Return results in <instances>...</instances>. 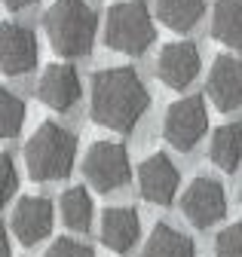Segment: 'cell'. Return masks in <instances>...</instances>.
Instances as JSON below:
<instances>
[{
	"instance_id": "cell-1",
	"label": "cell",
	"mask_w": 242,
	"mask_h": 257,
	"mask_svg": "<svg viewBox=\"0 0 242 257\" xmlns=\"http://www.w3.org/2000/svg\"><path fill=\"white\" fill-rule=\"evenodd\" d=\"M150 107V92L135 68H104L92 77V119L113 132H132L144 110Z\"/></svg>"
},
{
	"instance_id": "cell-2",
	"label": "cell",
	"mask_w": 242,
	"mask_h": 257,
	"mask_svg": "<svg viewBox=\"0 0 242 257\" xmlns=\"http://www.w3.org/2000/svg\"><path fill=\"white\" fill-rule=\"evenodd\" d=\"M43 28L62 58H83L92 52L98 19L86 0H52V7L43 13Z\"/></svg>"
},
{
	"instance_id": "cell-3",
	"label": "cell",
	"mask_w": 242,
	"mask_h": 257,
	"mask_svg": "<svg viewBox=\"0 0 242 257\" xmlns=\"http://www.w3.org/2000/svg\"><path fill=\"white\" fill-rule=\"evenodd\" d=\"M77 135L58 122H43L25 144L28 175L34 181H62L74 169Z\"/></svg>"
},
{
	"instance_id": "cell-4",
	"label": "cell",
	"mask_w": 242,
	"mask_h": 257,
	"mask_svg": "<svg viewBox=\"0 0 242 257\" xmlns=\"http://www.w3.org/2000/svg\"><path fill=\"white\" fill-rule=\"evenodd\" d=\"M157 40V25L150 16L147 4L141 0H123L107 10L104 19V43L113 52H126V55H141L154 46Z\"/></svg>"
},
{
	"instance_id": "cell-5",
	"label": "cell",
	"mask_w": 242,
	"mask_h": 257,
	"mask_svg": "<svg viewBox=\"0 0 242 257\" xmlns=\"http://www.w3.org/2000/svg\"><path fill=\"white\" fill-rule=\"evenodd\" d=\"M83 175L98 193H110L116 187H123L132 175L126 147L116 141H95L83 156Z\"/></svg>"
},
{
	"instance_id": "cell-6",
	"label": "cell",
	"mask_w": 242,
	"mask_h": 257,
	"mask_svg": "<svg viewBox=\"0 0 242 257\" xmlns=\"http://www.w3.org/2000/svg\"><path fill=\"white\" fill-rule=\"evenodd\" d=\"M208 128V110L199 95L181 98L175 104H169L166 116H163V138L175 147V150H193L199 144V138Z\"/></svg>"
},
{
	"instance_id": "cell-7",
	"label": "cell",
	"mask_w": 242,
	"mask_h": 257,
	"mask_svg": "<svg viewBox=\"0 0 242 257\" xmlns=\"http://www.w3.org/2000/svg\"><path fill=\"white\" fill-rule=\"evenodd\" d=\"M181 211H184L187 223H193L196 230H208L227 214V193L224 184L215 178H196L184 196H181Z\"/></svg>"
},
{
	"instance_id": "cell-8",
	"label": "cell",
	"mask_w": 242,
	"mask_h": 257,
	"mask_svg": "<svg viewBox=\"0 0 242 257\" xmlns=\"http://www.w3.org/2000/svg\"><path fill=\"white\" fill-rule=\"evenodd\" d=\"M0 64L7 77H19L37 68V37L31 28L4 22L0 28Z\"/></svg>"
},
{
	"instance_id": "cell-9",
	"label": "cell",
	"mask_w": 242,
	"mask_h": 257,
	"mask_svg": "<svg viewBox=\"0 0 242 257\" xmlns=\"http://www.w3.org/2000/svg\"><path fill=\"white\" fill-rule=\"evenodd\" d=\"M208 98L215 101L221 113H233L242 107V58L218 55L208 71Z\"/></svg>"
},
{
	"instance_id": "cell-10",
	"label": "cell",
	"mask_w": 242,
	"mask_h": 257,
	"mask_svg": "<svg viewBox=\"0 0 242 257\" xmlns=\"http://www.w3.org/2000/svg\"><path fill=\"white\" fill-rule=\"evenodd\" d=\"M178 184H181V175L166 153H154L138 166V190L154 205H169L178 193Z\"/></svg>"
},
{
	"instance_id": "cell-11",
	"label": "cell",
	"mask_w": 242,
	"mask_h": 257,
	"mask_svg": "<svg viewBox=\"0 0 242 257\" xmlns=\"http://www.w3.org/2000/svg\"><path fill=\"white\" fill-rule=\"evenodd\" d=\"M52 202L43 199V196H25L19 199V205L13 208V217H10V227L16 233V239L31 248L37 242H43L49 233H52Z\"/></svg>"
},
{
	"instance_id": "cell-12",
	"label": "cell",
	"mask_w": 242,
	"mask_h": 257,
	"mask_svg": "<svg viewBox=\"0 0 242 257\" xmlns=\"http://www.w3.org/2000/svg\"><path fill=\"white\" fill-rule=\"evenodd\" d=\"M37 98L49 110H58V113L71 110L80 98V77L74 71V64H49L37 80Z\"/></svg>"
},
{
	"instance_id": "cell-13",
	"label": "cell",
	"mask_w": 242,
	"mask_h": 257,
	"mask_svg": "<svg viewBox=\"0 0 242 257\" xmlns=\"http://www.w3.org/2000/svg\"><path fill=\"white\" fill-rule=\"evenodd\" d=\"M199 74V49L187 40L181 43H169L163 46L160 58H157V77L169 86V89H187Z\"/></svg>"
},
{
	"instance_id": "cell-14",
	"label": "cell",
	"mask_w": 242,
	"mask_h": 257,
	"mask_svg": "<svg viewBox=\"0 0 242 257\" xmlns=\"http://www.w3.org/2000/svg\"><path fill=\"white\" fill-rule=\"evenodd\" d=\"M138 233H141V220H138V211L129 208V205H113L101 214V242L116 251V254H126L135 242H138Z\"/></svg>"
},
{
	"instance_id": "cell-15",
	"label": "cell",
	"mask_w": 242,
	"mask_h": 257,
	"mask_svg": "<svg viewBox=\"0 0 242 257\" xmlns=\"http://www.w3.org/2000/svg\"><path fill=\"white\" fill-rule=\"evenodd\" d=\"M144 257H196V245L187 233H181L169 223H157L147 236Z\"/></svg>"
},
{
	"instance_id": "cell-16",
	"label": "cell",
	"mask_w": 242,
	"mask_h": 257,
	"mask_svg": "<svg viewBox=\"0 0 242 257\" xmlns=\"http://www.w3.org/2000/svg\"><path fill=\"white\" fill-rule=\"evenodd\" d=\"M211 37L218 43L239 49L242 46V0H218L211 13Z\"/></svg>"
},
{
	"instance_id": "cell-17",
	"label": "cell",
	"mask_w": 242,
	"mask_h": 257,
	"mask_svg": "<svg viewBox=\"0 0 242 257\" xmlns=\"http://www.w3.org/2000/svg\"><path fill=\"white\" fill-rule=\"evenodd\" d=\"M208 156L221 172H236L239 163H242V125H236V122L221 125L218 132L211 135Z\"/></svg>"
},
{
	"instance_id": "cell-18",
	"label": "cell",
	"mask_w": 242,
	"mask_h": 257,
	"mask_svg": "<svg viewBox=\"0 0 242 257\" xmlns=\"http://www.w3.org/2000/svg\"><path fill=\"white\" fill-rule=\"evenodd\" d=\"M58 211H62V220L65 227L74 230V233H86L92 227V196H89L86 187H68L62 193V199H58Z\"/></svg>"
},
{
	"instance_id": "cell-19",
	"label": "cell",
	"mask_w": 242,
	"mask_h": 257,
	"mask_svg": "<svg viewBox=\"0 0 242 257\" xmlns=\"http://www.w3.org/2000/svg\"><path fill=\"white\" fill-rule=\"evenodd\" d=\"M205 4L202 0H157V16L166 28L172 31H190L199 19H202Z\"/></svg>"
},
{
	"instance_id": "cell-20",
	"label": "cell",
	"mask_w": 242,
	"mask_h": 257,
	"mask_svg": "<svg viewBox=\"0 0 242 257\" xmlns=\"http://www.w3.org/2000/svg\"><path fill=\"white\" fill-rule=\"evenodd\" d=\"M25 116H28V107L19 95H13L10 89L0 92V119H4V138H16L25 125Z\"/></svg>"
},
{
	"instance_id": "cell-21",
	"label": "cell",
	"mask_w": 242,
	"mask_h": 257,
	"mask_svg": "<svg viewBox=\"0 0 242 257\" xmlns=\"http://www.w3.org/2000/svg\"><path fill=\"white\" fill-rule=\"evenodd\" d=\"M215 257H242V223H230L215 239Z\"/></svg>"
},
{
	"instance_id": "cell-22",
	"label": "cell",
	"mask_w": 242,
	"mask_h": 257,
	"mask_svg": "<svg viewBox=\"0 0 242 257\" xmlns=\"http://www.w3.org/2000/svg\"><path fill=\"white\" fill-rule=\"evenodd\" d=\"M43 257H95V254H92V248H89V245L62 236V239H55V242L49 245V251H46Z\"/></svg>"
},
{
	"instance_id": "cell-23",
	"label": "cell",
	"mask_w": 242,
	"mask_h": 257,
	"mask_svg": "<svg viewBox=\"0 0 242 257\" xmlns=\"http://www.w3.org/2000/svg\"><path fill=\"white\" fill-rule=\"evenodd\" d=\"M0 166H4V202H10V199H13V193H16V187H19L16 163H13V156H10V153H4V156H0Z\"/></svg>"
},
{
	"instance_id": "cell-24",
	"label": "cell",
	"mask_w": 242,
	"mask_h": 257,
	"mask_svg": "<svg viewBox=\"0 0 242 257\" xmlns=\"http://www.w3.org/2000/svg\"><path fill=\"white\" fill-rule=\"evenodd\" d=\"M4 4H7V10L19 13V10H28V7H34L37 0H4Z\"/></svg>"
},
{
	"instance_id": "cell-25",
	"label": "cell",
	"mask_w": 242,
	"mask_h": 257,
	"mask_svg": "<svg viewBox=\"0 0 242 257\" xmlns=\"http://www.w3.org/2000/svg\"><path fill=\"white\" fill-rule=\"evenodd\" d=\"M239 199H242V190H239Z\"/></svg>"
}]
</instances>
